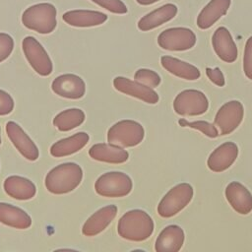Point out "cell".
<instances>
[{
    "instance_id": "1",
    "label": "cell",
    "mask_w": 252,
    "mask_h": 252,
    "mask_svg": "<svg viewBox=\"0 0 252 252\" xmlns=\"http://www.w3.org/2000/svg\"><path fill=\"white\" fill-rule=\"evenodd\" d=\"M155 228L154 220L148 213L135 209L126 212L118 220V234L130 241L140 242L148 239Z\"/></svg>"
},
{
    "instance_id": "2",
    "label": "cell",
    "mask_w": 252,
    "mask_h": 252,
    "mask_svg": "<svg viewBox=\"0 0 252 252\" xmlns=\"http://www.w3.org/2000/svg\"><path fill=\"white\" fill-rule=\"evenodd\" d=\"M83 179V170L75 162L61 163L52 168L45 177L46 189L56 195L66 194L79 186Z\"/></svg>"
},
{
    "instance_id": "3",
    "label": "cell",
    "mask_w": 252,
    "mask_h": 252,
    "mask_svg": "<svg viewBox=\"0 0 252 252\" xmlns=\"http://www.w3.org/2000/svg\"><path fill=\"white\" fill-rule=\"evenodd\" d=\"M56 8L51 3L34 4L24 11L22 23L29 30L47 34L56 28Z\"/></svg>"
},
{
    "instance_id": "4",
    "label": "cell",
    "mask_w": 252,
    "mask_h": 252,
    "mask_svg": "<svg viewBox=\"0 0 252 252\" xmlns=\"http://www.w3.org/2000/svg\"><path fill=\"white\" fill-rule=\"evenodd\" d=\"M145 136L143 126L134 120H121L112 125L107 132V142L122 148L139 145Z\"/></svg>"
},
{
    "instance_id": "5",
    "label": "cell",
    "mask_w": 252,
    "mask_h": 252,
    "mask_svg": "<svg viewBox=\"0 0 252 252\" xmlns=\"http://www.w3.org/2000/svg\"><path fill=\"white\" fill-rule=\"evenodd\" d=\"M133 187L132 179L124 172L110 171L100 175L95 183V192L108 198H119L127 196Z\"/></svg>"
},
{
    "instance_id": "6",
    "label": "cell",
    "mask_w": 252,
    "mask_h": 252,
    "mask_svg": "<svg viewBox=\"0 0 252 252\" xmlns=\"http://www.w3.org/2000/svg\"><path fill=\"white\" fill-rule=\"evenodd\" d=\"M193 187L189 183H180L172 187L160 200L158 213L162 218H171L183 210L192 200Z\"/></svg>"
},
{
    "instance_id": "7",
    "label": "cell",
    "mask_w": 252,
    "mask_h": 252,
    "mask_svg": "<svg viewBox=\"0 0 252 252\" xmlns=\"http://www.w3.org/2000/svg\"><path fill=\"white\" fill-rule=\"evenodd\" d=\"M174 111L182 116L204 114L209 108V101L204 93L198 90H184L173 101Z\"/></svg>"
},
{
    "instance_id": "8",
    "label": "cell",
    "mask_w": 252,
    "mask_h": 252,
    "mask_svg": "<svg viewBox=\"0 0 252 252\" xmlns=\"http://www.w3.org/2000/svg\"><path fill=\"white\" fill-rule=\"evenodd\" d=\"M22 47L28 62L38 75L48 76L51 74L52 61L38 40L33 36H26L23 39Z\"/></svg>"
},
{
    "instance_id": "9",
    "label": "cell",
    "mask_w": 252,
    "mask_h": 252,
    "mask_svg": "<svg viewBox=\"0 0 252 252\" xmlns=\"http://www.w3.org/2000/svg\"><path fill=\"white\" fill-rule=\"evenodd\" d=\"M196 43L194 32L187 28H170L164 30L158 36V44L165 50L184 51L192 48Z\"/></svg>"
},
{
    "instance_id": "10",
    "label": "cell",
    "mask_w": 252,
    "mask_h": 252,
    "mask_svg": "<svg viewBox=\"0 0 252 252\" xmlns=\"http://www.w3.org/2000/svg\"><path fill=\"white\" fill-rule=\"evenodd\" d=\"M244 108L240 101L230 100L220 107L215 116V125L220 135L233 132L242 122Z\"/></svg>"
},
{
    "instance_id": "11",
    "label": "cell",
    "mask_w": 252,
    "mask_h": 252,
    "mask_svg": "<svg viewBox=\"0 0 252 252\" xmlns=\"http://www.w3.org/2000/svg\"><path fill=\"white\" fill-rule=\"evenodd\" d=\"M114 88L127 95L136 97L150 104H156L158 101V94L153 88L143 85L137 81L118 76L113 79Z\"/></svg>"
},
{
    "instance_id": "12",
    "label": "cell",
    "mask_w": 252,
    "mask_h": 252,
    "mask_svg": "<svg viewBox=\"0 0 252 252\" xmlns=\"http://www.w3.org/2000/svg\"><path fill=\"white\" fill-rule=\"evenodd\" d=\"M6 132L12 144L25 158L32 161L38 158L39 152L36 145L19 124L14 121H9L6 124Z\"/></svg>"
},
{
    "instance_id": "13",
    "label": "cell",
    "mask_w": 252,
    "mask_h": 252,
    "mask_svg": "<svg viewBox=\"0 0 252 252\" xmlns=\"http://www.w3.org/2000/svg\"><path fill=\"white\" fill-rule=\"evenodd\" d=\"M51 89L59 96L79 99L85 94L86 85L83 79L75 74H63L53 80Z\"/></svg>"
},
{
    "instance_id": "14",
    "label": "cell",
    "mask_w": 252,
    "mask_h": 252,
    "mask_svg": "<svg viewBox=\"0 0 252 252\" xmlns=\"http://www.w3.org/2000/svg\"><path fill=\"white\" fill-rule=\"evenodd\" d=\"M238 147L233 142H225L217 147L208 158V167L214 172H221L229 168L236 160Z\"/></svg>"
},
{
    "instance_id": "15",
    "label": "cell",
    "mask_w": 252,
    "mask_h": 252,
    "mask_svg": "<svg viewBox=\"0 0 252 252\" xmlns=\"http://www.w3.org/2000/svg\"><path fill=\"white\" fill-rule=\"evenodd\" d=\"M213 48L218 57L226 62L232 63L237 58V47L229 32L224 27L218 28L212 36Z\"/></svg>"
},
{
    "instance_id": "16",
    "label": "cell",
    "mask_w": 252,
    "mask_h": 252,
    "mask_svg": "<svg viewBox=\"0 0 252 252\" xmlns=\"http://www.w3.org/2000/svg\"><path fill=\"white\" fill-rule=\"evenodd\" d=\"M225 198L232 209L240 215H247L252 211V194L240 182L232 181L226 186Z\"/></svg>"
},
{
    "instance_id": "17",
    "label": "cell",
    "mask_w": 252,
    "mask_h": 252,
    "mask_svg": "<svg viewBox=\"0 0 252 252\" xmlns=\"http://www.w3.org/2000/svg\"><path fill=\"white\" fill-rule=\"evenodd\" d=\"M117 207L108 205L94 213L84 223L82 232L86 236H94L104 230L117 215Z\"/></svg>"
},
{
    "instance_id": "18",
    "label": "cell",
    "mask_w": 252,
    "mask_h": 252,
    "mask_svg": "<svg viewBox=\"0 0 252 252\" xmlns=\"http://www.w3.org/2000/svg\"><path fill=\"white\" fill-rule=\"evenodd\" d=\"M184 238V231L180 226L176 224L167 225L158 234L155 250L157 252H177L183 246Z\"/></svg>"
},
{
    "instance_id": "19",
    "label": "cell",
    "mask_w": 252,
    "mask_h": 252,
    "mask_svg": "<svg viewBox=\"0 0 252 252\" xmlns=\"http://www.w3.org/2000/svg\"><path fill=\"white\" fill-rule=\"evenodd\" d=\"M63 21L77 28H89L95 27L103 24L107 20V16L98 11L94 10H71L65 12L62 16Z\"/></svg>"
},
{
    "instance_id": "20",
    "label": "cell",
    "mask_w": 252,
    "mask_h": 252,
    "mask_svg": "<svg viewBox=\"0 0 252 252\" xmlns=\"http://www.w3.org/2000/svg\"><path fill=\"white\" fill-rule=\"evenodd\" d=\"M89 155L94 160L108 163H123L129 158L126 150L110 143L94 144L89 150Z\"/></svg>"
},
{
    "instance_id": "21",
    "label": "cell",
    "mask_w": 252,
    "mask_h": 252,
    "mask_svg": "<svg viewBox=\"0 0 252 252\" xmlns=\"http://www.w3.org/2000/svg\"><path fill=\"white\" fill-rule=\"evenodd\" d=\"M177 14V7L174 4L168 3L143 16L138 22L139 30L143 32L156 29L162 24L173 19Z\"/></svg>"
},
{
    "instance_id": "22",
    "label": "cell",
    "mask_w": 252,
    "mask_h": 252,
    "mask_svg": "<svg viewBox=\"0 0 252 252\" xmlns=\"http://www.w3.org/2000/svg\"><path fill=\"white\" fill-rule=\"evenodd\" d=\"M231 0H211L199 13L197 26L201 30L211 28L220 18L227 13Z\"/></svg>"
},
{
    "instance_id": "23",
    "label": "cell",
    "mask_w": 252,
    "mask_h": 252,
    "mask_svg": "<svg viewBox=\"0 0 252 252\" xmlns=\"http://www.w3.org/2000/svg\"><path fill=\"white\" fill-rule=\"evenodd\" d=\"M3 187L10 197L17 200H30L36 193V187L32 181L18 175L7 177Z\"/></svg>"
},
{
    "instance_id": "24",
    "label": "cell",
    "mask_w": 252,
    "mask_h": 252,
    "mask_svg": "<svg viewBox=\"0 0 252 252\" xmlns=\"http://www.w3.org/2000/svg\"><path fill=\"white\" fill-rule=\"evenodd\" d=\"M89 135L85 132H78L68 138L55 142L50 148V154L54 158H62L73 155L82 150L89 142Z\"/></svg>"
},
{
    "instance_id": "25",
    "label": "cell",
    "mask_w": 252,
    "mask_h": 252,
    "mask_svg": "<svg viewBox=\"0 0 252 252\" xmlns=\"http://www.w3.org/2000/svg\"><path fill=\"white\" fill-rule=\"evenodd\" d=\"M0 222L14 228L26 229L31 226L32 219L21 208L0 202Z\"/></svg>"
},
{
    "instance_id": "26",
    "label": "cell",
    "mask_w": 252,
    "mask_h": 252,
    "mask_svg": "<svg viewBox=\"0 0 252 252\" xmlns=\"http://www.w3.org/2000/svg\"><path fill=\"white\" fill-rule=\"evenodd\" d=\"M160 64L170 74L181 79L194 81L201 76L200 70L196 66L172 56H161Z\"/></svg>"
},
{
    "instance_id": "27",
    "label": "cell",
    "mask_w": 252,
    "mask_h": 252,
    "mask_svg": "<svg viewBox=\"0 0 252 252\" xmlns=\"http://www.w3.org/2000/svg\"><path fill=\"white\" fill-rule=\"evenodd\" d=\"M85 112L80 108H69L59 112L53 119V125L59 131H70L85 121Z\"/></svg>"
},
{
    "instance_id": "28",
    "label": "cell",
    "mask_w": 252,
    "mask_h": 252,
    "mask_svg": "<svg viewBox=\"0 0 252 252\" xmlns=\"http://www.w3.org/2000/svg\"><path fill=\"white\" fill-rule=\"evenodd\" d=\"M178 123L182 127H190V128L199 130L203 134H205L206 136H208L210 138H217L220 135V132H219L217 126L210 122H207V121L198 120V121L190 122V121H187L186 119H180L178 121Z\"/></svg>"
},
{
    "instance_id": "29",
    "label": "cell",
    "mask_w": 252,
    "mask_h": 252,
    "mask_svg": "<svg viewBox=\"0 0 252 252\" xmlns=\"http://www.w3.org/2000/svg\"><path fill=\"white\" fill-rule=\"evenodd\" d=\"M134 80L153 89L160 84L159 75L157 72L146 68L138 69L134 74Z\"/></svg>"
},
{
    "instance_id": "30",
    "label": "cell",
    "mask_w": 252,
    "mask_h": 252,
    "mask_svg": "<svg viewBox=\"0 0 252 252\" xmlns=\"http://www.w3.org/2000/svg\"><path fill=\"white\" fill-rule=\"evenodd\" d=\"M114 14H126L128 9L121 0H91Z\"/></svg>"
},
{
    "instance_id": "31",
    "label": "cell",
    "mask_w": 252,
    "mask_h": 252,
    "mask_svg": "<svg viewBox=\"0 0 252 252\" xmlns=\"http://www.w3.org/2000/svg\"><path fill=\"white\" fill-rule=\"evenodd\" d=\"M13 49H14L13 37L6 32H0V63L10 56Z\"/></svg>"
},
{
    "instance_id": "32",
    "label": "cell",
    "mask_w": 252,
    "mask_h": 252,
    "mask_svg": "<svg viewBox=\"0 0 252 252\" xmlns=\"http://www.w3.org/2000/svg\"><path fill=\"white\" fill-rule=\"evenodd\" d=\"M243 71L245 76L252 80V36H250L245 44L243 55Z\"/></svg>"
},
{
    "instance_id": "33",
    "label": "cell",
    "mask_w": 252,
    "mask_h": 252,
    "mask_svg": "<svg viewBox=\"0 0 252 252\" xmlns=\"http://www.w3.org/2000/svg\"><path fill=\"white\" fill-rule=\"evenodd\" d=\"M14 109V99L5 91L0 90V115H7Z\"/></svg>"
},
{
    "instance_id": "34",
    "label": "cell",
    "mask_w": 252,
    "mask_h": 252,
    "mask_svg": "<svg viewBox=\"0 0 252 252\" xmlns=\"http://www.w3.org/2000/svg\"><path fill=\"white\" fill-rule=\"evenodd\" d=\"M206 74H207L208 78L210 79V81L212 83H214L215 85H217L219 87L224 86V84H225L224 76L219 67H216L214 69L206 68Z\"/></svg>"
},
{
    "instance_id": "35",
    "label": "cell",
    "mask_w": 252,
    "mask_h": 252,
    "mask_svg": "<svg viewBox=\"0 0 252 252\" xmlns=\"http://www.w3.org/2000/svg\"><path fill=\"white\" fill-rule=\"evenodd\" d=\"M138 2V4L140 5H151V4H154L159 0H136Z\"/></svg>"
},
{
    "instance_id": "36",
    "label": "cell",
    "mask_w": 252,
    "mask_h": 252,
    "mask_svg": "<svg viewBox=\"0 0 252 252\" xmlns=\"http://www.w3.org/2000/svg\"><path fill=\"white\" fill-rule=\"evenodd\" d=\"M0 144H1V136H0Z\"/></svg>"
}]
</instances>
